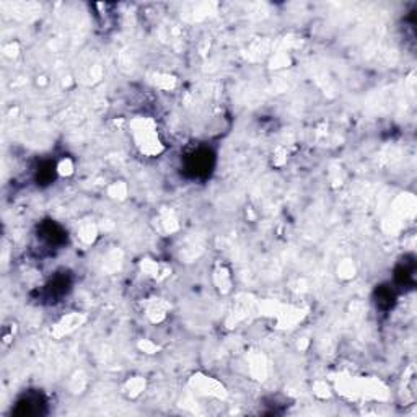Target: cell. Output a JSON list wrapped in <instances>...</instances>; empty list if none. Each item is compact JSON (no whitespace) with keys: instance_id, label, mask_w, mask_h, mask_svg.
<instances>
[{"instance_id":"1","label":"cell","mask_w":417,"mask_h":417,"mask_svg":"<svg viewBox=\"0 0 417 417\" xmlns=\"http://www.w3.org/2000/svg\"><path fill=\"white\" fill-rule=\"evenodd\" d=\"M134 127V137L136 142L140 147L142 153L147 155H158L161 152V144L158 140L157 131L150 119H136L132 123Z\"/></svg>"},{"instance_id":"2","label":"cell","mask_w":417,"mask_h":417,"mask_svg":"<svg viewBox=\"0 0 417 417\" xmlns=\"http://www.w3.org/2000/svg\"><path fill=\"white\" fill-rule=\"evenodd\" d=\"M83 321V316L82 315H77V313H72L69 315L67 318H64L62 323H59L57 326H55V334L57 336H62L64 333H70L72 329H75L79 324Z\"/></svg>"},{"instance_id":"3","label":"cell","mask_w":417,"mask_h":417,"mask_svg":"<svg viewBox=\"0 0 417 417\" xmlns=\"http://www.w3.org/2000/svg\"><path fill=\"white\" fill-rule=\"evenodd\" d=\"M144 388H145V381L142 378H134L131 381H127L126 391H127V394H129L131 398H136V396H139V394L144 391Z\"/></svg>"},{"instance_id":"4","label":"cell","mask_w":417,"mask_h":417,"mask_svg":"<svg viewBox=\"0 0 417 417\" xmlns=\"http://www.w3.org/2000/svg\"><path fill=\"white\" fill-rule=\"evenodd\" d=\"M72 169H74V165H72V161H70L69 158H64L61 163L57 165V171L61 176H69L70 173H72Z\"/></svg>"}]
</instances>
